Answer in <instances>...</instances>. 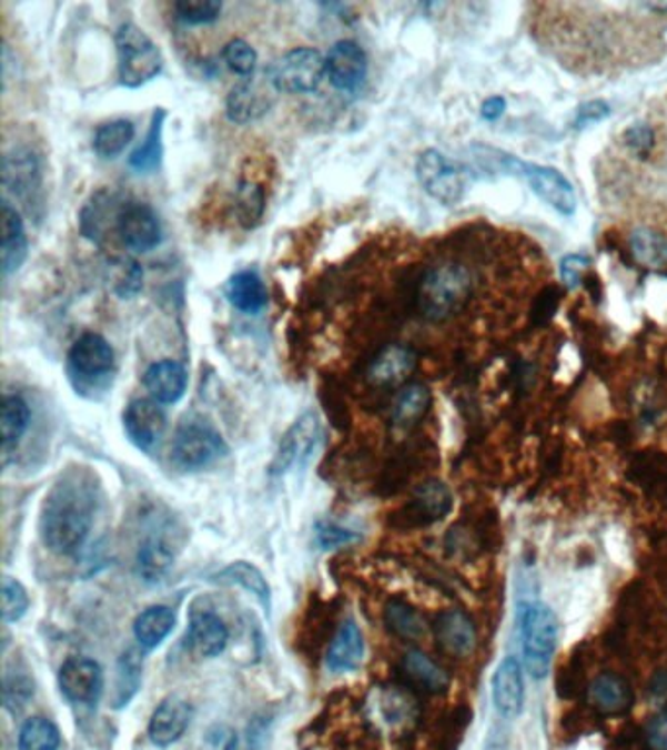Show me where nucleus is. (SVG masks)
Here are the masks:
<instances>
[{"mask_svg": "<svg viewBox=\"0 0 667 750\" xmlns=\"http://www.w3.org/2000/svg\"><path fill=\"white\" fill-rule=\"evenodd\" d=\"M589 701L602 716H623L633 708L635 693L625 678L615 672H603L589 686Z\"/></svg>", "mask_w": 667, "mask_h": 750, "instance_id": "24", "label": "nucleus"}, {"mask_svg": "<svg viewBox=\"0 0 667 750\" xmlns=\"http://www.w3.org/2000/svg\"><path fill=\"white\" fill-rule=\"evenodd\" d=\"M438 643L454 657H468L478 645V634L474 621L461 610H448L435 621Z\"/></svg>", "mask_w": 667, "mask_h": 750, "instance_id": "25", "label": "nucleus"}, {"mask_svg": "<svg viewBox=\"0 0 667 750\" xmlns=\"http://www.w3.org/2000/svg\"><path fill=\"white\" fill-rule=\"evenodd\" d=\"M61 734L50 719L32 718L18 734V750H59Z\"/></svg>", "mask_w": 667, "mask_h": 750, "instance_id": "41", "label": "nucleus"}, {"mask_svg": "<svg viewBox=\"0 0 667 750\" xmlns=\"http://www.w3.org/2000/svg\"><path fill=\"white\" fill-rule=\"evenodd\" d=\"M30 407L20 395H7L2 401V416H0V428H2V456L4 462L10 456V452L18 448L28 426H30Z\"/></svg>", "mask_w": 667, "mask_h": 750, "instance_id": "31", "label": "nucleus"}, {"mask_svg": "<svg viewBox=\"0 0 667 750\" xmlns=\"http://www.w3.org/2000/svg\"><path fill=\"white\" fill-rule=\"evenodd\" d=\"M67 372L77 392L91 393L92 397L107 392L115 374L114 348L97 333L79 336L67 356Z\"/></svg>", "mask_w": 667, "mask_h": 750, "instance_id": "3", "label": "nucleus"}, {"mask_svg": "<svg viewBox=\"0 0 667 750\" xmlns=\"http://www.w3.org/2000/svg\"><path fill=\"white\" fill-rule=\"evenodd\" d=\"M472 294V276L458 262H443L425 272L417 290L421 315L441 323L464 310Z\"/></svg>", "mask_w": 667, "mask_h": 750, "instance_id": "2", "label": "nucleus"}, {"mask_svg": "<svg viewBox=\"0 0 667 750\" xmlns=\"http://www.w3.org/2000/svg\"><path fill=\"white\" fill-rule=\"evenodd\" d=\"M412 508L421 523H437L451 513L453 495L445 483H423L420 489L415 490Z\"/></svg>", "mask_w": 667, "mask_h": 750, "instance_id": "33", "label": "nucleus"}, {"mask_svg": "<svg viewBox=\"0 0 667 750\" xmlns=\"http://www.w3.org/2000/svg\"><path fill=\"white\" fill-rule=\"evenodd\" d=\"M176 616L169 606H151L138 616L133 624V636L143 649H155L171 636Z\"/></svg>", "mask_w": 667, "mask_h": 750, "instance_id": "29", "label": "nucleus"}, {"mask_svg": "<svg viewBox=\"0 0 667 750\" xmlns=\"http://www.w3.org/2000/svg\"><path fill=\"white\" fill-rule=\"evenodd\" d=\"M650 690L651 693L656 696V698H661V700L666 698L667 700V670H661L659 675L654 677V680H651Z\"/></svg>", "mask_w": 667, "mask_h": 750, "instance_id": "53", "label": "nucleus"}, {"mask_svg": "<svg viewBox=\"0 0 667 750\" xmlns=\"http://www.w3.org/2000/svg\"><path fill=\"white\" fill-rule=\"evenodd\" d=\"M2 186L24 202L28 210L42 188V169L38 156L28 148H14L2 159Z\"/></svg>", "mask_w": 667, "mask_h": 750, "instance_id": "12", "label": "nucleus"}, {"mask_svg": "<svg viewBox=\"0 0 667 750\" xmlns=\"http://www.w3.org/2000/svg\"><path fill=\"white\" fill-rule=\"evenodd\" d=\"M320 438V420L313 413H305L300 416L289 433L284 434L281 442V448L276 452V457L272 462V475L286 474L294 465L305 462L312 449L315 448V442Z\"/></svg>", "mask_w": 667, "mask_h": 750, "instance_id": "16", "label": "nucleus"}, {"mask_svg": "<svg viewBox=\"0 0 667 750\" xmlns=\"http://www.w3.org/2000/svg\"><path fill=\"white\" fill-rule=\"evenodd\" d=\"M503 110H505V100H503L502 97L487 99L486 102L482 104V115H484V120H489V122L497 120V118L503 114Z\"/></svg>", "mask_w": 667, "mask_h": 750, "instance_id": "52", "label": "nucleus"}, {"mask_svg": "<svg viewBox=\"0 0 667 750\" xmlns=\"http://www.w3.org/2000/svg\"><path fill=\"white\" fill-rule=\"evenodd\" d=\"M363 629L358 628L355 620L343 621L327 651V659H325L327 670H331L333 675L353 672L363 665Z\"/></svg>", "mask_w": 667, "mask_h": 750, "instance_id": "21", "label": "nucleus"}, {"mask_svg": "<svg viewBox=\"0 0 667 750\" xmlns=\"http://www.w3.org/2000/svg\"><path fill=\"white\" fill-rule=\"evenodd\" d=\"M166 112L163 108H155L151 115V125H149L148 135L141 141L140 148L130 155V166L138 174H151L159 171L163 163V130H165Z\"/></svg>", "mask_w": 667, "mask_h": 750, "instance_id": "28", "label": "nucleus"}, {"mask_svg": "<svg viewBox=\"0 0 667 750\" xmlns=\"http://www.w3.org/2000/svg\"><path fill=\"white\" fill-rule=\"evenodd\" d=\"M225 454L228 444L204 420H189L174 434L173 459L181 469H202Z\"/></svg>", "mask_w": 667, "mask_h": 750, "instance_id": "8", "label": "nucleus"}, {"mask_svg": "<svg viewBox=\"0 0 667 750\" xmlns=\"http://www.w3.org/2000/svg\"><path fill=\"white\" fill-rule=\"evenodd\" d=\"M222 58L228 69L235 74H240L243 79H249V77L255 74L259 58H256V51L253 50V45L247 43V41L238 38V40H231L230 43H225Z\"/></svg>", "mask_w": 667, "mask_h": 750, "instance_id": "43", "label": "nucleus"}, {"mask_svg": "<svg viewBox=\"0 0 667 750\" xmlns=\"http://www.w3.org/2000/svg\"><path fill=\"white\" fill-rule=\"evenodd\" d=\"M276 94L279 90L274 89L271 74L266 73L264 77L253 74L231 89L225 102V114L230 118V122L240 125L256 122L269 114Z\"/></svg>", "mask_w": 667, "mask_h": 750, "instance_id": "10", "label": "nucleus"}, {"mask_svg": "<svg viewBox=\"0 0 667 750\" xmlns=\"http://www.w3.org/2000/svg\"><path fill=\"white\" fill-rule=\"evenodd\" d=\"M143 385L148 389L151 399L159 405H173L184 397L189 374L186 367L174 359H161L148 367L143 375Z\"/></svg>", "mask_w": 667, "mask_h": 750, "instance_id": "20", "label": "nucleus"}, {"mask_svg": "<svg viewBox=\"0 0 667 750\" xmlns=\"http://www.w3.org/2000/svg\"><path fill=\"white\" fill-rule=\"evenodd\" d=\"M59 686L67 700L92 706L100 700L104 690V675L99 662L84 657H73L61 667Z\"/></svg>", "mask_w": 667, "mask_h": 750, "instance_id": "15", "label": "nucleus"}, {"mask_svg": "<svg viewBox=\"0 0 667 750\" xmlns=\"http://www.w3.org/2000/svg\"><path fill=\"white\" fill-rule=\"evenodd\" d=\"M609 115V104L603 100H592L577 110L576 128H585L589 123L602 122L603 118Z\"/></svg>", "mask_w": 667, "mask_h": 750, "instance_id": "51", "label": "nucleus"}, {"mask_svg": "<svg viewBox=\"0 0 667 750\" xmlns=\"http://www.w3.org/2000/svg\"><path fill=\"white\" fill-rule=\"evenodd\" d=\"M630 253L646 268H667V235L656 229L638 227L630 235Z\"/></svg>", "mask_w": 667, "mask_h": 750, "instance_id": "35", "label": "nucleus"}, {"mask_svg": "<svg viewBox=\"0 0 667 750\" xmlns=\"http://www.w3.org/2000/svg\"><path fill=\"white\" fill-rule=\"evenodd\" d=\"M118 77L125 89H141L163 71V55L140 26L122 24L115 32Z\"/></svg>", "mask_w": 667, "mask_h": 750, "instance_id": "4", "label": "nucleus"}, {"mask_svg": "<svg viewBox=\"0 0 667 750\" xmlns=\"http://www.w3.org/2000/svg\"><path fill=\"white\" fill-rule=\"evenodd\" d=\"M225 295L231 307L245 315H259L269 305V290L255 270H241L233 274L225 287Z\"/></svg>", "mask_w": 667, "mask_h": 750, "instance_id": "26", "label": "nucleus"}, {"mask_svg": "<svg viewBox=\"0 0 667 750\" xmlns=\"http://www.w3.org/2000/svg\"><path fill=\"white\" fill-rule=\"evenodd\" d=\"M192 721V706L179 696L166 698L151 716L149 721V739L159 747L166 749L182 739Z\"/></svg>", "mask_w": 667, "mask_h": 750, "instance_id": "17", "label": "nucleus"}, {"mask_svg": "<svg viewBox=\"0 0 667 750\" xmlns=\"http://www.w3.org/2000/svg\"><path fill=\"white\" fill-rule=\"evenodd\" d=\"M30 606V598L26 588L12 577L2 579V621L12 624V621L22 620Z\"/></svg>", "mask_w": 667, "mask_h": 750, "instance_id": "45", "label": "nucleus"}, {"mask_svg": "<svg viewBox=\"0 0 667 750\" xmlns=\"http://www.w3.org/2000/svg\"><path fill=\"white\" fill-rule=\"evenodd\" d=\"M176 18L182 24L206 26L214 24L222 14V2L218 0H181L174 4Z\"/></svg>", "mask_w": 667, "mask_h": 750, "instance_id": "42", "label": "nucleus"}, {"mask_svg": "<svg viewBox=\"0 0 667 750\" xmlns=\"http://www.w3.org/2000/svg\"><path fill=\"white\" fill-rule=\"evenodd\" d=\"M368 73V59L356 41L341 40L325 58V74L341 92H355L363 87Z\"/></svg>", "mask_w": 667, "mask_h": 750, "instance_id": "13", "label": "nucleus"}, {"mask_svg": "<svg viewBox=\"0 0 667 750\" xmlns=\"http://www.w3.org/2000/svg\"><path fill=\"white\" fill-rule=\"evenodd\" d=\"M521 636L528 675L536 680L546 677L553 667L554 652L560 637V624L553 608L540 602L528 604L521 621Z\"/></svg>", "mask_w": 667, "mask_h": 750, "instance_id": "5", "label": "nucleus"}, {"mask_svg": "<svg viewBox=\"0 0 667 750\" xmlns=\"http://www.w3.org/2000/svg\"><path fill=\"white\" fill-rule=\"evenodd\" d=\"M415 172L423 190L441 204H458L468 186V174L461 164L454 163L435 149L421 153Z\"/></svg>", "mask_w": 667, "mask_h": 750, "instance_id": "7", "label": "nucleus"}, {"mask_svg": "<svg viewBox=\"0 0 667 750\" xmlns=\"http://www.w3.org/2000/svg\"><path fill=\"white\" fill-rule=\"evenodd\" d=\"M125 202H120L114 192L110 190H99L92 194L91 200L84 204L79 215V225L83 237L92 243H100L107 237L108 229L118 231V221L122 215Z\"/></svg>", "mask_w": 667, "mask_h": 750, "instance_id": "19", "label": "nucleus"}, {"mask_svg": "<svg viewBox=\"0 0 667 750\" xmlns=\"http://www.w3.org/2000/svg\"><path fill=\"white\" fill-rule=\"evenodd\" d=\"M124 430L135 448L153 452L165 436V411L153 399L132 401L125 408Z\"/></svg>", "mask_w": 667, "mask_h": 750, "instance_id": "14", "label": "nucleus"}, {"mask_svg": "<svg viewBox=\"0 0 667 750\" xmlns=\"http://www.w3.org/2000/svg\"><path fill=\"white\" fill-rule=\"evenodd\" d=\"M33 696V686L28 678L14 677L4 678V688H2V700L7 710L20 711L24 708L28 700Z\"/></svg>", "mask_w": 667, "mask_h": 750, "instance_id": "46", "label": "nucleus"}, {"mask_svg": "<svg viewBox=\"0 0 667 750\" xmlns=\"http://www.w3.org/2000/svg\"><path fill=\"white\" fill-rule=\"evenodd\" d=\"M264 200L263 188L255 182H241L235 190V215L243 229H255L263 221Z\"/></svg>", "mask_w": 667, "mask_h": 750, "instance_id": "40", "label": "nucleus"}, {"mask_svg": "<svg viewBox=\"0 0 667 750\" xmlns=\"http://www.w3.org/2000/svg\"><path fill=\"white\" fill-rule=\"evenodd\" d=\"M358 538L353 531L343 530L338 526H333V524H322L317 526V544L322 546V549H333L337 546H346V544H353L355 539Z\"/></svg>", "mask_w": 667, "mask_h": 750, "instance_id": "49", "label": "nucleus"}, {"mask_svg": "<svg viewBox=\"0 0 667 750\" xmlns=\"http://www.w3.org/2000/svg\"><path fill=\"white\" fill-rule=\"evenodd\" d=\"M215 582L220 585H231V587L245 588L249 592L259 598V602L263 604L264 608H271V588L269 582L264 579L263 572L256 569L255 565L247 561L231 562L225 569L214 575Z\"/></svg>", "mask_w": 667, "mask_h": 750, "instance_id": "34", "label": "nucleus"}, {"mask_svg": "<svg viewBox=\"0 0 667 750\" xmlns=\"http://www.w3.org/2000/svg\"><path fill=\"white\" fill-rule=\"evenodd\" d=\"M107 280L118 300H133L143 290V268L140 262L120 256L108 262Z\"/></svg>", "mask_w": 667, "mask_h": 750, "instance_id": "37", "label": "nucleus"}, {"mask_svg": "<svg viewBox=\"0 0 667 750\" xmlns=\"http://www.w3.org/2000/svg\"><path fill=\"white\" fill-rule=\"evenodd\" d=\"M417 356L412 348L402 344H390L372 359L368 367V379L376 387H394L402 384L415 369Z\"/></svg>", "mask_w": 667, "mask_h": 750, "instance_id": "23", "label": "nucleus"}, {"mask_svg": "<svg viewBox=\"0 0 667 750\" xmlns=\"http://www.w3.org/2000/svg\"><path fill=\"white\" fill-rule=\"evenodd\" d=\"M492 698L499 716L515 719L523 711L525 703V680L523 669L515 657H507L499 662L492 678Z\"/></svg>", "mask_w": 667, "mask_h": 750, "instance_id": "18", "label": "nucleus"}, {"mask_svg": "<svg viewBox=\"0 0 667 750\" xmlns=\"http://www.w3.org/2000/svg\"><path fill=\"white\" fill-rule=\"evenodd\" d=\"M625 143L635 153L644 155L654 145V131L648 123H636L625 131Z\"/></svg>", "mask_w": 667, "mask_h": 750, "instance_id": "50", "label": "nucleus"}, {"mask_svg": "<svg viewBox=\"0 0 667 750\" xmlns=\"http://www.w3.org/2000/svg\"><path fill=\"white\" fill-rule=\"evenodd\" d=\"M499 166L503 171L515 172L521 174L523 179H527L530 188L535 190L538 196L543 197L544 202L553 205L556 212L562 215H572L576 212V190L562 172L550 166H540V164L521 163L513 156H502L499 159Z\"/></svg>", "mask_w": 667, "mask_h": 750, "instance_id": "9", "label": "nucleus"}, {"mask_svg": "<svg viewBox=\"0 0 667 750\" xmlns=\"http://www.w3.org/2000/svg\"><path fill=\"white\" fill-rule=\"evenodd\" d=\"M28 259V237L24 221L14 205L2 202V246H0V264L2 274L10 276L22 268Z\"/></svg>", "mask_w": 667, "mask_h": 750, "instance_id": "22", "label": "nucleus"}, {"mask_svg": "<svg viewBox=\"0 0 667 750\" xmlns=\"http://www.w3.org/2000/svg\"><path fill=\"white\" fill-rule=\"evenodd\" d=\"M99 510V485L83 472L65 475L43 503L40 530L53 554L73 555L91 536Z\"/></svg>", "mask_w": 667, "mask_h": 750, "instance_id": "1", "label": "nucleus"}, {"mask_svg": "<svg viewBox=\"0 0 667 750\" xmlns=\"http://www.w3.org/2000/svg\"><path fill=\"white\" fill-rule=\"evenodd\" d=\"M174 549L161 536H151L143 541L138 554V572L145 582H161L173 569Z\"/></svg>", "mask_w": 667, "mask_h": 750, "instance_id": "30", "label": "nucleus"}, {"mask_svg": "<svg viewBox=\"0 0 667 750\" xmlns=\"http://www.w3.org/2000/svg\"><path fill=\"white\" fill-rule=\"evenodd\" d=\"M428 403H431V393L425 385H407L404 392L397 395L392 418L400 428H410V426L417 425L421 416L427 413Z\"/></svg>", "mask_w": 667, "mask_h": 750, "instance_id": "38", "label": "nucleus"}, {"mask_svg": "<svg viewBox=\"0 0 667 750\" xmlns=\"http://www.w3.org/2000/svg\"><path fill=\"white\" fill-rule=\"evenodd\" d=\"M386 621L387 628L392 629L397 636L407 637V639H417L425 631V624L421 620L420 614L402 602L387 606Z\"/></svg>", "mask_w": 667, "mask_h": 750, "instance_id": "44", "label": "nucleus"}, {"mask_svg": "<svg viewBox=\"0 0 667 750\" xmlns=\"http://www.w3.org/2000/svg\"><path fill=\"white\" fill-rule=\"evenodd\" d=\"M141 669H143V662L140 661L138 652H124V657L120 659L118 669H115L114 698H112L115 710L125 708L140 690Z\"/></svg>", "mask_w": 667, "mask_h": 750, "instance_id": "39", "label": "nucleus"}, {"mask_svg": "<svg viewBox=\"0 0 667 750\" xmlns=\"http://www.w3.org/2000/svg\"><path fill=\"white\" fill-rule=\"evenodd\" d=\"M589 266V259L584 256V254H569L564 261L560 262V276L562 282L569 287V290H576L582 282V274Z\"/></svg>", "mask_w": 667, "mask_h": 750, "instance_id": "48", "label": "nucleus"}, {"mask_svg": "<svg viewBox=\"0 0 667 750\" xmlns=\"http://www.w3.org/2000/svg\"><path fill=\"white\" fill-rule=\"evenodd\" d=\"M404 672L413 685L420 686L425 692H445L448 682H451L446 670L438 667L437 662L433 661L428 655L417 651V649H413L405 655Z\"/></svg>", "mask_w": 667, "mask_h": 750, "instance_id": "32", "label": "nucleus"}, {"mask_svg": "<svg viewBox=\"0 0 667 750\" xmlns=\"http://www.w3.org/2000/svg\"><path fill=\"white\" fill-rule=\"evenodd\" d=\"M279 94H307L317 90L325 74V58L312 48H296L269 69Z\"/></svg>", "mask_w": 667, "mask_h": 750, "instance_id": "6", "label": "nucleus"}, {"mask_svg": "<svg viewBox=\"0 0 667 750\" xmlns=\"http://www.w3.org/2000/svg\"><path fill=\"white\" fill-rule=\"evenodd\" d=\"M133 138H135V125L130 120H112V122L102 123L97 130L92 138V149L100 159L112 161L124 153Z\"/></svg>", "mask_w": 667, "mask_h": 750, "instance_id": "36", "label": "nucleus"}, {"mask_svg": "<svg viewBox=\"0 0 667 750\" xmlns=\"http://www.w3.org/2000/svg\"><path fill=\"white\" fill-rule=\"evenodd\" d=\"M644 744L648 750H667V710L648 721L644 729Z\"/></svg>", "mask_w": 667, "mask_h": 750, "instance_id": "47", "label": "nucleus"}, {"mask_svg": "<svg viewBox=\"0 0 667 750\" xmlns=\"http://www.w3.org/2000/svg\"><path fill=\"white\" fill-rule=\"evenodd\" d=\"M118 235L135 253H149L163 241V227L155 210L143 202H128L118 221Z\"/></svg>", "mask_w": 667, "mask_h": 750, "instance_id": "11", "label": "nucleus"}, {"mask_svg": "<svg viewBox=\"0 0 667 750\" xmlns=\"http://www.w3.org/2000/svg\"><path fill=\"white\" fill-rule=\"evenodd\" d=\"M189 639L202 657H218L225 651L230 631L214 612H194L190 616Z\"/></svg>", "mask_w": 667, "mask_h": 750, "instance_id": "27", "label": "nucleus"}]
</instances>
